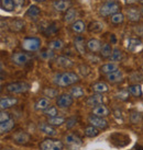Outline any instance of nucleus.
I'll return each instance as SVG.
<instances>
[{
    "mask_svg": "<svg viewBox=\"0 0 143 150\" xmlns=\"http://www.w3.org/2000/svg\"><path fill=\"white\" fill-rule=\"evenodd\" d=\"M123 20H124L123 14H122V13H119V12L112 14V16H111V18H110V22H111L112 24H114V25H118V24H120V23H122V22H123Z\"/></svg>",
    "mask_w": 143,
    "mask_h": 150,
    "instance_id": "nucleus-35",
    "label": "nucleus"
},
{
    "mask_svg": "<svg viewBox=\"0 0 143 150\" xmlns=\"http://www.w3.org/2000/svg\"><path fill=\"white\" fill-rule=\"evenodd\" d=\"M128 4H133V2H135V1H138V0H126Z\"/></svg>",
    "mask_w": 143,
    "mask_h": 150,
    "instance_id": "nucleus-50",
    "label": "nucleus"
},
{
    "mask_svg": "<svg viewBox=\"0 0 143 150\" xmlns=\"http://www.w3.org/2000/svg\"><path fill=\"white\" fill-rule=\"evenodd\" d=\"M12 139L13 142H17L18 145H25L30 140V136L26 133L20 130V132H18V133H16L13 135Z\"/></svg>",
    "mask_w": 143,
    "mask_h": 150,
    "instance_id": "nucleus-11",
    "label": "nucleus"
},
{
    "mask_svg": "<svg viewBox=\"0 0 143 150\" xmlns=\"http://www.w3.org/2000/svg\"><path fill=\"white\" fill-rule=\"evenodd\" d=\"M85 29H86V25H85V23L83 21H80V20H78V21H75L74 23H73V25H72V30L75 32V33H83L85 31Z\"/></svg>",
    "mask_w": 143,
    "mask_h": 150,
    "instance_id": "nucleus-29",
    "label": "nucleus"
},
{
    "mask_svg": "<svg viewBox=\"0 0 143 150\" xmlns=\"http://www.w3.org/2000/svg\"><path fill=\"white\" fill-rule=\"evenodd\" d=\"M18 103V99L16 98H2L0 101V108L1 110H6V108H12L13 105Z\"/></svg>",
    "mask_w": 143,
    "mask_h": 150,
    "instance_id": "nucleus-15",
    "label": "nucleus"
},
{
    "mask_svg": "<svg viewBox=\"0 0 143 150\" xmlns=\"http://www.w3.org/2000/svg\"><path fill=\"white\" fill-rule=\"evenodd\" d=\"M76 17H77V11L75 9H68L66 13H65V16H64V21L67 22V23H71V22L75 20Z\"/></svg>",
    "mask_w": 143,
    "mask_h": 150,
    "instance_id": "nucleus-28",
    "label": "nucleus"
},
{
    "mask_svg": "<svg viewBox=\"0 0 143 150\" xmlns=\"http://www.w3.org/2000/svg\"><path fill=\"white\" fill-rule=\"evenodd\" d=\"M6 150H9V149H6Z\"/></svg>",
    "mask_w": 143,
    "mask_h": 150,
    "instance_id": "nucleus-56",
    "label": "nucleus"
},
{
    "mask_svg": "<svg viewBox=\"0 0 143 150\" xmlns=\"http://www.w3.org/2000/svg\"><path fill=\"white\" fill-rule=\"evenodd\" d=\"M141 45V41L138 38H129L128 42H127V48L131 52H134L137 50V48Z\"/></svg>",
    "mask_w": 143,
    "mask_h": 150,
    "instance_id": "nucleus-25",
    "label": "nucleus"
},
{
    "mask_svg": "<svg viewBox=\"0 0 143 150\" xmlns=\"http://www.w3.org/2000/svg\"><path fill=\"white\" fill-rule=\"evenodd\" d=\"M137 150H138V148H137ZM139 150H142V148H141V147H139Z\"/></svg>",
    "mask_w": 143,
    "mask_h": 150,
    "instance_id": "nucleus-54",
    "label": "nucleus"
},
{
    "mask_svg": "<svg viewBox=\"0 0 143 150\" xmlns=\"http://www.w3.org/2000/svg\"><path fill=\"white\" fill-rule=\"evenodd\" d=\"M40 12H41V10L39 9V7H36V6H31L28 10H26V16L28 17H31V18H36L40 14Z\"/></svg>",
    "mask_w": 143,
    "mask_h": 150,
    "instance_id": "nucleus-37",
    "label": "nucleus"
},
{
    "mask_svg": "<svg viewBox=\"0 0 143 150\" xmlns=\"http://www.w3.org/2000/svg\"><path fill=\"white\" fill-rule=\"evenodd\" d=\"M128 90L130 92V94H132L135 98H139V96H142V89L139 84H134V86H130L128 87Z\"/></svg>",
    "mask_w": 143,
    "mask_h": 150,
    "instance_id": "nucleus-32",
    "label": "nucleus"
},
{
    "mask_svg": "<svg viewBox=\"0 0 143 150\" xmlns=\"http://www.w3.org/2000/svg\"><path fill=\"white\" fill-rule=\"evenodd\" d=\"M39 129L45 135H47V136H55L56 135L55 128H53L52 125H50L49 123H40L39 124Z\"/></svg>",
    "mask_w": 143,
    "mask_h": 150,
    "instance_id": "nucleus-16",
    "label": "nucleus"
},
{
    "mask_svg": "<svg viewBox=\"0 0 143 150\" xmlns=\"http://www.w3.org/2000/svg\"><path fill=\"white\" fill-rule=\"evenodd\" d=\"M79 71L83 76H87L89 74V68L87 66L83 65V66H79Z\"/></svg>",
    "mask_w": 143,
    "mask_h": 150,
    "instance_id": "nucleus-48",
    "label": "nucleus"
},
{
    "mask_svg": "<svg viewBox=\"0 0 143 150\" xmlns=\"http://www.w3.org/2000/svg\"><path fill=\"white\" fill-rule=\"evenodd\" d=\"M11 60L18 66H23L30 60V57L25 53H14L11 55Z\"/></svg>",
    "mask_w": 143,
    "mask_h": 150,
    "instance_id": "nucleus-7",
    "label": "nucleus"
},
{
    "mask_svg": "<svg viewBox=\"0 0 143 150\" xmlns=\"http://www.w3.org/2000/svg\"><path fill=\"white\" fill-rule=\"evenodd\" d=\"M13 127H14V121L11 120V118L8 120V121L0 123V130H1V134L8 133V132H10Z\"/></svg>",
    "mask_w": 143,
    "mask_h": 150,
    "instance_id": "nucleus-22",
    "label": "nucleus"
},
{
    "mask_svg": "<svg viewBox=\"0 0 143 150\" xmlns=\"http://www.w3.org/2000/svg\"><path fill=\"white\" fill-rule=\"evenodd\" d=\"M74 44H75V47L76 50L79 52L80 54H85V41L84 38H82V36H78V38H75V41H74Z\"/></svg>",
    "mask_w": 143,
    "mask_h": 150,
    "instance_id": "nucleus-27",
    "label": "nucleus"
},
{
    "mask_svg": "<svg viewBox=\"0 0 143 150\" xmlns=\"http://www.w3.org/2000/svg\"><path fill=\"white\" fill-rule=\"evenodd\" d=\"M111 40H112V42H116V38H114V35H112V36H111Z\"/></svg>",
    "mask_w": 143,
    "mask_h": 150,
    "instance_id": "nucleus-51",
    "label": "nucleus"
},
{
    "mask_svg": "<svg viewBox=\"0 0 143 150\" xmlns=\"http://www.w3.org/2000/svg\"><path fill=\"white\" fill-rule=\"evenodd\" d=\"M130 120L133 124H139L140 122L142 121V114L139 112H133L132 114H131Z\"/></svg>",
    "mask_w": 143,
    "mask_h": 150,
    "instance_id": "nucleus-43",
    "label": "nucleus"
},
{
    "mask_svg": "<svg viewBox=\"0 0 143 150\" xmlns=\"http://www.w3.org/2000/svg\"><path fill=\"white\" fill-rule=\"evenodd\" d=\"M43 114L47 117H55L57 116V108H54V106H50V108H47L46 110H44L43 111Z\"/></svg>",
    "mask_w": 143,
    "mask_h": 150,
    "instance_id": "nucleus-40",
    "label": "nucleus"
},
{
    "mask_svg": "<svg viewBox=\"0 0 143 150\" xmlns=\"http://www.w3.org/2000/svg\"><path fill=\"white\" fill-rule=\"evenodd\" d=\"M102 102H104V96H101L100 93H96V94L90 96L88 99H87V101H86L87 105H88V106H92V108H95L97 105L102 104Z\"/></svg>",
    "mask_w": 143,
    "mask_h": 150,
    "instance_id": "nucleus-10",
    "label": "nucleus"
},
{
    "mask_svg": "<svg viewBox=\"0 0 143 150\" xmlns=\"http://www.w3.org/2000/svg\"><path fill=\"white\" fill-rule=\"evenodd\" d=\"M129 90H122V91H120L119 93H117V99H119V100H127L128 99V96H129Z\"/></svg>",
    "mask_w": 143,
    "mask_h": 150,
    "instance_id": "nucleus-45",
    "label": "nucleus"
},
{
    "mask_svg": "<svg viewBox=\"0 0 143 150\" xmlns=\"http://www.w3.org/2000/svg\"><path fill=\"white\" fill-rule=\"evenodd\" d=\"M36 1H40V2H41V1H44V0H36Z\"/></svg>",
    "mask_w": 143,
    "mask_h": 150,
    "instance_id": "nucleus-55",
    "label": "nucleus"
},
{
    "mask_svg": "<svg viewBox=\"0 0 143 150\" xmlns=\"http://www.w3.org/2000/svg\"><path fill=\"white\" fill-rule=\"evenodd\" d=\"M108 90H109V87L105 82H96L93 86V91L96 93H105Z\"/></svg>",
    "mask_w": 143,
    "mask_h": 150,
    "instance_id": "nucleus-24",
    "label": "nucleus"
},
{
    "mask_svg": "<svg viewBox=\"0 0 143 150\" xmlns=\"http://www.w3.org/2000/svg\"><path fill=\"white\" fill-rule=\"evenodd\" d=\"M50 100L47 99V98H41V99H39L38 102L35 103V110L36 111H44V110H46L47 108H50Z\"/></svg>",
    "mask_w": 143,
    "mask_h": 150,
    "instance_id": "nucleus-18",
    "label": "nucleus"
},
{
    "mask_svg": "<svg viewBox=\"0 0 143 150\" xmlns=\"http://www.w3.org/2000/svg\"><path fill=\"white\" fill-rule=\"evenodd\" d=\"M40 57L42 59H44V60H50V59H52L53 57H54V53L52 52V50H43V52H41L40 53Z\"/></svg>",
    "mask_w": 143,
    "mask_h": 150,
    "instance_id": "nucleus-41",
    "label": "nucleus"
},
{
    "mask_svg": "<svg viewBox=\"0 0 143 150\" xmlns=\"http://www.w3.org/2000/svg\"><path fill=\"white\" fill-rule=\"evenodd\" d=\"M8 120H10V114L8 112H4V110H2L1 113H0V123L8 121Z\"/></svg>",
    "mask_w": 143,
    "mask_h": 150,
    "instance_id": "nucleus-46",
    "label": "nucleus"
},
{
    "mask_svg": "<svg viewBox=\"0 0 143 150\" xmlns=\"http://www.w3.org/2000/svg\"><path fill=\"white\" fill-rule=\"evenodd\" d=\"M59 29V26L55 24V23H52L47 26V29L44 31V34L46 35V36H51V35H53V34L56 33V31Z\"/></svg>",
    "mask_w": 143,
    "mask_h": 150,
    "instance_id": "nucleus-42",
    "label": "nucleus"
},
{
    "mask_svg": "<svg viewBox=\"0 0 143 150\" xmlns=\"http://www.w3.org/2000/svg\"><path fill=\"white\" fill-rule=\"evenodd\" d=\"M122 77H123V74H122V71L120 70H116L114 72H111V74H108L107 75V80L109 81V82H118L120 80L122 79Z\"/></svg>",
    "mask_w": 143,
    "mask_h": 150,
    "instance_id": "nucleus-21",
    "label": "nucleus"
},
{
    "mask_svg": "<svg viewBox=\"0 0 143 150\" xmlns=\"http://www.w3.org/2000/svg\"><path fill=\"white\" fill-rule=\"evenodd\" d=\"M43 93H44V96H46V98L52 99V98H54V96H56L57 94H59V91H57V90H55V89L47 88V89H45V90L43 91Z\"/></svg>",
    "mask_w": 143,
    "mask_h": 150,
    "instance_id": "nucleus-44",
    "label": "nucleus"
},
{
    "mask_svg": "<svg viewBox=\"0 0 143 150\" xmlns=\"http://www.w3.org/2000/svg\"><path fill=\"white\" fill-rule=\"evenodd\" d=\"M7 91L10 93H23L29 91L30 84L26 82H13L7 86Z\"/></svg>",
    "mask_w": 143,
    "mask_h": 150,
    "instance_id": "nucleus-5",
    "label": "nucleus"
},
{
    "mask_svg": "<svg viewBox=\"0 0 143 150\" xmlns=\"http://www.w3.org/2000/svg\"><path fill=\"white\" fill-rule=\"evenodd\" d=\"M116 70H118V65L114 63L105 64V65H102L100 67V72L101 74H106V75L111 74V72H114Z\"/></svg>",
    "mask_w": 143,
    "mask_h": 150,
    "instance_id": "nucleus-19",
    "label": "nucleus"
},
{
    "mask_svg": "<svg viewBox=\"0 0 143 150\" xmlns=\"http://www.w3.org/2000/svg\"><path fill=\"white\" fill-rule=\"evenodd\" d=\"M85 135L87 136V137H96V136H98L99 135V130H98V128L97 127H95V126H89V127H86L84 130Z\"/></svg>",
    "mask_w": 143,
    "mask_h": 150,
    "instance_id": "nucleus-30",
    "label": "nucleus"
},
{
    "mask_svg": "<svg viewBox=\"0 0 143 150\" xmlns=\"http://www.w3.org/2000/svg\"><path fill=\"white\" fill-rule=\"evenodd\" d=\"M13 2H14V4L18 6V7H22V6L24 4V0H13Z\"/></svg>",
    "mask_w": 143,
    "mask_h": 150,
    "instance_id": "nucleus-49",
    "label": "nucleus"
},
{
    "mask_svg": "<svg viewBox=\"0 0 143 150\" xmlns=\"http://www.w3.org/2000/svg\"><path fill=\"white\" fill-rule=\"evenodd\" d=\"M73 104V96L71 94H62V96H59V99L56 100V105L59 106V108H68V106H71Z\"/></svg>",
    "mask_w": 143,
    "mask_h": 150,
    "instance_id": "nucleus-9",
    "label": "nucleus"
},
{
    "mask_svg": "<svg viewBox=\"0 0 143 150\" xmlns=\"http://www.w3.org/2000/svg\"><path fill=\"white\" fill-rule=\"evenodd\" d=\"M64 47V43L61 40H54L49 43V48L52 50H59Z\"/></svg>",
    "mask_w": 143,
    "mask_h": 150,
    "instance_id": "nucleus-31",
    "label": "nucleus"
},
{
    "mask_svg": "<svg viewBox=\"0 0 143 150\" xmlns=\"http://www.w3.org/2000/svg\"><path fill=\"white\" fill-rule=\"evenodd\" d=\"M93 115L99 117H106L109 115V110L106 108L105 105H97L95 108H93Z\"/></svg>",
    "mask_w": 143,
    "mask_h": 150,
    "instance_id": "nucleus-17",
    "label": "nucleus"
},
{
    "mask_svg": "<svg viewBox=\"0 0 143 150\" xmlns=\"http://www.w3.org/2000/svg\"><path fill=\"white\" fill-rule=\"evenodd\" d=\"M14 2L13 0H1V8L4 11H13L14 10Z\"/></svg>",
    "mask_w": 143,
    "mask_h": 150,
    "instance_id": "nucleus-34",
    "label": "nucleus"
},
{
    "mask_svg": "<svg viewBox=\"0 0 143 150\" xmlns=\"http://www.w3.org/2000/svg\"><path fill=\"white\" fill-rule=\"evenodd\" d=\"M10 26H11V28H10L11 31L18 32V31H21V30L24 28V22L21 21V20H14V21H12V23H11Z\"/></svg>",
    "mask_w": 143,
    "mask_h": 150,
    "instance_id": "nucleus-36",
    "label": "nucleus"
},
{
    "mask_svg": "<svg viewBox=\"0 0 143 150\" xmlns=\"http://www.w3.org/2000/svg\"><path fill=\"white\" fill-rule=\"evenodd\" d=\"M141 16H143V8L141 9Z\"/></svg>",
    "mask_w": 143,
    "mask_h": 150,
    "instance_id": "nucleus-53",
    "label": "nucleus"
},
{
    "mask_svg": "<svg viewBox=\"0 0 143 150\" xmlns=\"http://www.w3.org/2000/svg\"><path fill=\"white\" fill-rule=\"evenodd\" d=\"M119 9H120L119 4H117L116 1H110V2L105 4L104 6H101L99 9V13L102 17H109V16H112L118 12Z\"/></svg>",
    "mask_w": 143,
    "mask_h": 150,
    "instance_id": "nucleus-2",
    "label": "nucleus"
},
{
    "mask_svg": "<svg viewBox=\"0 0 143 150\" xmlns=\"http://www.w3.org/2000/svg\"><path fill=\"white\" fill-rule=\"evenodd\" d=\"M47 123L52 126H61V125H63V123H65V118H64V117H59V116L49 117Z\"/></svg>",
    "mask_w": 143,
    "mask_h": 150,
    "instance_id": "nucleus-33",
    "label": "nucleus"
},
{
    "mask_svg": "<svg viewBox=\"0 0 143 150\" xmlns=\"http://www.w3.org/2000/svg\"><path fill=\"white\" fill-rule=\"evenodd\" d=\"M127 17L131 22H138L141 17V12L137 8H129L127 10Z\"/></svg>",
    "mask_w": 143,
    "mask_h": 150,
    "instance_id": "nucleus-14",
    "label": "nucleus"
},
{
    "mask_svg": "<svg viewBox=\"0 0 143 150\" xmlns=\"http://www.w3.org/2000/svg\"><path fill=\"white\" fill-rule=\"evenodd\" d=\"M142 68H143V66H142Z\"/></svg>",
    "mask_w": 143,
    "mask_h": 150,
    "instance_id": "nucleus-57",
    "label": "nucleus"
},
{
    "mask_svg": "<svg viewBox=\"0 0 143 150\" xmlns=\"http://www.w3.org/2000/svg\"><path fill=\"white\" fill-rule=\"evenodd\" d=\"M138 1H139L140 4H143V0H138Z\"/></svg>",
    "mask_w": 143,
    "mask_h": 150,
    "instance_id": "nucleus-52",
    "label": "nucleus"
},
{
    "mask_svg": "<svg viewBox=\"0 0 143 150\" xmlns=\"http://www.w3.org/2000/svg\"><path fill=\"white\" fill-rule=\"evenodd\" d=\"M71 1L68 0H56L54 2V9L59 12H64L67 11L68 9H71Z\"/></svg>",
    "mask_w": 143,
    "mask_h": 150,
    "instance_id": "nucleus-12",
    "label": "nucleus"
},
{
    "mask_svg": "<svg viewBox=\"0 0 143 150\" xmlns=\"http://www.w3.org/2000/svg\"><path fill=\"white\" fill-rule=\"evenodd\" d=\"M86 46H87V48H88L90 52L96 53V52H100L102 44H101V42L99 41V40H97V38H92V40H89L88 42H87Z\"/></svg>",
    "mask_w": 143,
    "mask_h": 150,
    "instance_id": "nucleus-13",
    "label": "nucleus"
},
{
    "mask_svg": "<svg viewBox=\"0 0 143 150\" xmlns=\"http://www.w3.org/2000/svg\"><path fill=\"white\" fill-rule=\"evenodd\" d=\"M56 64H57L59 66L63 67V68H71V67H73V65H74V62H73L71 58H68V57L61 56V57H59V58L56 59Z\"/></svg>",
    "mask_w": 143,
    "mask_h": 150,
    "instance_id": "nucleus-20",
    "label": "nucleus"
},
{
    "mask_svg": "<svg viewBox=\"0 0 143 150\" xmlns=\"http://www.w3.org/2000/svg\"><path fill=\"white\" fill-rule=\"evenodd\" d=\"M112 52H114V50L111 48V46H110L109 44H107V43H104V44H102L101 50H100V55L102 56V57L108 58V57L111 56Z\"/></svg>",
    "mask_w": 143,
    "mask_h": 150,
    "instance_id": "nucleus-26",
    "label": "nucleus"
},
{
    "mask_svg": "<svg viewBox=\"0 0 143 150\" xmlns=\"http://www.w3.org/2000/svg\"><path fill=\"white\" fill-rule=\"evenodd\" d=\"M122 59V52L120 50H114L112 52V54L110 56V60L111 62H114V63H119V62H121Z\"/></svg>",
    "mask_w": 143,
    "mask_h": 150,
    "instance_id": "nucleus-38",
    "label": "nucleus"
},
{
    "mask_svg": "<svg viewBox=\"0 0 143 150\" xmlns=\"http://www.w3.org/2000/svg\"><path fill=\"white\" fill-rule=\"evenodd\" d=\"M41 150H63L64 144L57 139H45L40 144Z\"/></svg>",
    "mask_w": 143,
    "mask_h": 150,
    "instance_id": "nucleus-4",
    "label": "nucleus"
},
{
    "mask_svg": "<svg viewBox=\"0 0 143 150\" xmlns=\"http://www.w3.org/2000/svg\"><path fill=\"white\" fill-rule=\"evenodd\" d=\"M88 122L90 125H93L95 127H97V128H100V129H104L108 126V122L106 121L104 117H99V116H96V115H92L88 118Z\"/></svg>",
    "mask_w": 143,
    "mask_h": 150,
    "instance_id": "nucleus-8",
    "label": "nucleus"
},
{
    "mask_svg": "<svg viewBox=\"0 0 143 150\" xmlns=\"http://www.w3.org/2000/svg\"><path fill=\"white\" fill-rule=\"evenodd\" d=\"M76 123H77V118H76V117H71V118H68L67 120L66 126H67L68 129H71L72 127H74V126L76 125Z\"/></svg>",
    "mask_w": 143,
    "mask_h": 150,
    "instance_id": "nucleus-47",
    "label": "nucleus"
},
{
    "mask_svg": "<svg viewBox=\"0 0 143 150\" xmlns=\"http://www.w3.org/2000/svg\"><path fill=\"white\" fill-rule=\"evenodd\" d=\"M21 46L26 52H35L41 46V40L38 38H26L22 41Z\"/></svg>",
    "mask_w": 143,
    "mask_h": 150,
    "instance_id": "nucleus-3",
    "label": "nucleus"
},
{
    "mask_svg": "<svg viewBox=\"0 0 143 150\" xmlns=\"http://www.w3.org/2000/svg\"><path fill=\"white\" fill-rule=\"evenodd\" d=\"M71 96L73 98H82V96H84V90H83V88L82 87H74L73 89L71 90Z\"/></svg>",
    "mask_w": 143,
    "mask_h": 150,
    "instance_id": "nucleus-39",
    "label": "nucleus"
},
{
    "mask_svg": "<svg viewBox=\"0 0 143 150\" xmlns=\"http://www.w3.org/2000/svg\"><path fill=\"white\" fill-rule=\"evenodd\" d=\"M104 28H105V24L102 22H99V21H94L88 25V30L90 32H94V33L101 32L104 30Z\"/></svg>",
    "mask_w": 143,
    "mask_h": 150,
    "instance_id": "nucleus-23",
    "label": "nucleus"
},
{
    "mask_svg": "<svg viewBox=\"0 0 143 150\" xmlns=\"http://www.w3.org/2000/svg\"><path fill=\"white\" fill-rule=\"evenodd\" d=\"M79 81V78L78 76L74 74V72H63V74H59L54 77V83L59 87L65 88V87H69L72 84L76 83Z\"/></svg>",
    "mask_w": 143,
    "mask_h": 150,
    "instance_id": "nucleus-1",
    "label": "nucleus"
},
{
    "mask_svg": "<svg viewBox=\"0 0 143 150\" xmlns=\"http://www.w3.org/2000/svg\"><path fill=\"white\" fill-rule=\"evenodd\" d=\"M65 144L69 149L75 150L83 145V140L75 134H68L65 136Z\"/></svg>",
    "mask_w": 143,
    "mask_h": 150,
    "instance_id": "nucleus-6",
    "label": "nucleus"
}]
</instances>
